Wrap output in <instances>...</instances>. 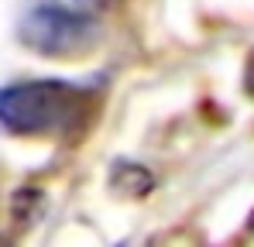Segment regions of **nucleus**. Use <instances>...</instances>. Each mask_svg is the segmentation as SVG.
Here are the masks:
<instances>
[{
  "instance_id": "4",
  "label": "nucleus",
  "mask_w": 254,
  "mask_h": 247,
  "mask_svg": "<svg viewBox=\"0 0 254 247\" xmlns=\"http://www.w3.org/2000/svg\"><path fill=\"white\" fill-rule=\"evenodd\" d=\"M244 89L254 96V55H251V62H248V76H244Z\"/></svg>"
},
{
  "instance_id": "3",
  "label": "nucleus",
  "mask_w": 254,
  "mask_h": 247,
  "mask_svg": "<svg viewBox=\"0 0 254 247\" xmlns=\"http://www.w3.org/2000/svg\"><path fill=\"white\" fill-rule=\"evenodd\" d=\"M114 185H117L124 196H144V192L155 185V179H151V172H144L141 165L121 162L114 168Z\"/></svg>"
},
{
  "instance_id": "1",
  "label": "nucleus",
  "mask_w": 254,
  "mask_h": 247,
  "mask_svg": "<svg viewBox=\"0 0 254 247\" xmlns=\"http://www.w3.org/2000/svg\"><path fill=\"white\" fill-rule=\"evenodd\" d=\"M86 96L59 79H35L0 89V124L14 134L62 130L83 114Z\"/></svg>"
},
{
  "instance_id": "5",
  "label": "nucleus",
  "mask_w": 254,
  "mask_h": 247,
  "mask_svg": "<svg viewBox=\"0 0 254 247\" xmlns=\"http://www.w3.org/2000/svg\"><path fill=\"white\" fill-rule=\"evenodd\" d=\"M248 227H251V234H254V213H251V220H248Z\"/></svg>"
},
{
  "instance_id": "2",
  "label": "nucleus",
  "mask_w": 254,
  "mask_h": 247,
  "mask_svg": "<svg viewBox=\"0 0 254 247\" xmlns=\"http://www.w3.org/2000/svg\"><path fill=\"white\" fill-rule=\"evenodd\" d=\"M89 38H93V21L59 3H38L21 21V41L42 55H72L86 48Z\"/></svg>"
}]
</instances>
